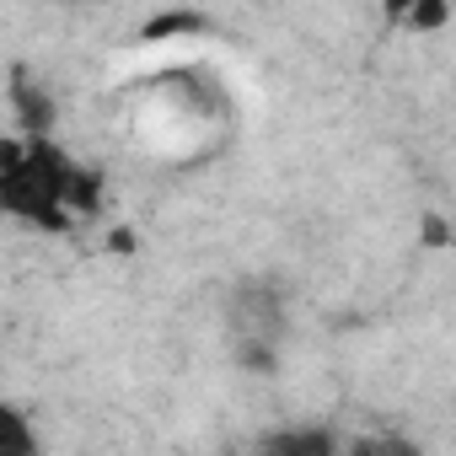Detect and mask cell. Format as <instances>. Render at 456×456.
<instances>
[{"label": "cell", "mask_w": 456, "mask_h": 456, "mask_svg": "<svg viewBox=\"0 0 456 456\" xmlns=\"http://www.w3.org/2000/svg\"><path fill=\"white\" fill-rule=\"evenodd\" d=\"M381 12H387L392 22H408V28L429 33V28H445L451 0H381Z\"/></svg>", "instance_id": "5"}, {"label": "cell", "mask_w": 456, "mask_h": 456, "mask_svg": "<svg viewBox=\"0 0 456 456\" xmlns=\"http://www.w3.org/2000/svg\"><path fill=\"white\" fill-rule=\"evenodd\" d=\"M225 344L248 376H280V349L290 333V296L274 280H237L220 301Z\"/></svg>", "instance_id": "2"}, {"label": "cell", "mask_w": 456, "mask_h": 456, "mask_svg": "<svg viewBox=\"0 0 456 456\" xmlns=\"http://www.w3.org/2000/svg\"><path fill=\"white\" fill-rule=\"evenodd\" d=\"M12 108H17L22 134H49V129H54V97H49L44 86H33L22 70L12 76Z\"/></svg>", "instance_id": "3"}, {"label": "cell", "mask_w": 456, "mask_h": 456, "mask_svg": "<svg viewBox=\"0 0 456 456\" xmlns=\"http://www.w3.org/2000/svg\"><path fill=\"white\" fill-rule=\"evenodd\" d=\"M76 161L49 134H12L0 145V204L33 232H65L76 204Z\"/></svg>", "instance_id": "1"}, {"label": "cell", "mask_w": 456, "mask_h": 456, "mask_svg": "<svg viewBox=\"0 0 456 456\" xmlns=\"http://www.w3.org/2000/svg\"><path fill=\"white\" fill-rule=\"evenodd\" d=\"M183 33H204V17L199 12H161L145 22V38H183Z\"/></svg>", "instance_id": "6"}, {"label": "cell", "mask_w": 456, "mask_h": 456, "mask_svg": "<svg viewBox=\"0 0 456 456\" xmlns=\"http://www.w3.org/2000/svg\"><path fill=\"white\" fill-rule=\"evenodd\" d=\"M70 204H76V215H97V209H102V172H92V167H76Z\"/></svg>", "instance_id": "7"}, {"label": "cell", "mask_w": 456, "mask_h": 456, "mask_svg": "<svg viewBox=\"0 0 456 456\" xmlns=\"http://www.w3.org/2000/svg\"><path fill=\"white\" fill-rule=\"evenodd\" d=\"M258 445L274 451V456H333L338 451V435L333 429H274Z\"/></svg>", "instance_id": "4"}, {"label": "cell", "mask_w": 456, "mask_h": 456, "mask_svg": "<svg viewBox=\"0 0 456 456\" xmlns=\"http://www.w3.org/2000/svg\"><path fill=\"white\" fill-rule=\"evenodd\" d=\"M0 424H6V440L22 451V456H33L38 451V435L28 429V413H17V408H6V413H0Z\"/></svg>", "instance_id": "8"}, {"label": "cell", "mask_w": 456, "mask_h": 456, "mask_svg": "<svg viewBox=\"0 0 456 456\" xmlns=\"http://www.w3.org/2000/svg\"><path fill=\"white\" fill-rule=\"evenodd\" d=\"M354 451H413V445L397 435H370V440H354Z\"/></svg>", "instance_id": "9"}]
</instances>
